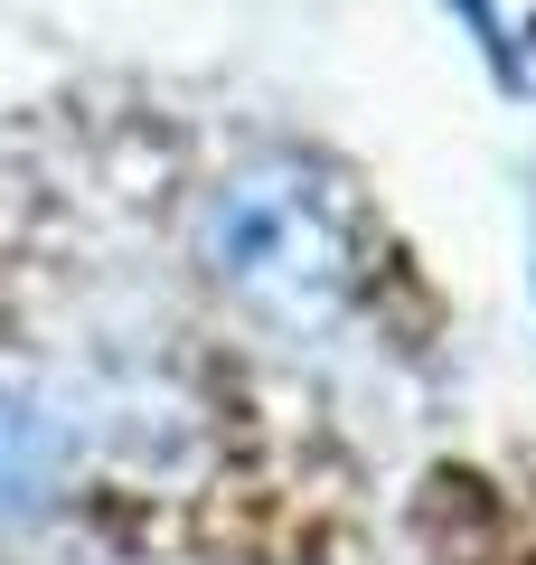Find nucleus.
Instances as JSON below:
<instances>
[{"mask_svg": "<svg viewBox=\"0 0 536 565\" xmlns=\"http://www.w3.org/2000/svg\"><path fill=\"white\" fill-rule=\"evenodd\" d=\"M207 264L255 321L339 330L357 302V217L330 170L311 161H245L207 199Z\"/></svg>", "mask_w": 536, "mask_h": 565, "instance_id": "obj_1", "label": "nucleus"}, {"mask_svg": "<svg viewBox=\"0 0 536 565\" xmlns=\"http://www.w3.org/2000/svg\"><path fill=\"white\" fill-rule=\"evenodd\" d=\"M47 471H57V434H47V415L20 405V396H0V509L39 500Z\"/></svg>", "mask_w": 536, "mask_h": 565, "instance_id": "obj_2", "label": "nucleus"}]
</instances>
